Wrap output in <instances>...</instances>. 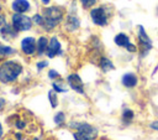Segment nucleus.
<instances>
[{
    "label": "nucleus",
    "mask_w": 158,
    "mask_h": 140,
    "mask_svg": "<svg viewBox=\"0 0 158 140\" xmlns=\"http://www.w3.org/2000/svg\"><path fill=\"white\" fill-rule=\"evenodd\" d=\"M62 53V46H60V42L57 37H52L49 41H48V47H47V51H46V55L49 57V58H53L58 55Z\"/></svg>",
    "instance_id": "obj_8"
},
{
    "label": "nucleus",
    "mask_w": 158,
    "mask_h": 140,
    "mask_svg": "<svg viewBox=\"0 0 158 140\" xmlns=\"http://www.w3.org/2000/svg\"><path fill=\"white\" fill-rule=\"evenodd\" d=\"M43 27L46 31H52L64 19V10L59 6H49L43 10Z\"/></svg>",
    "instance_id": "obj_1"
},
{
    "label": "nucleus",
    "mask_w": 158,
    "mask_h": 140,
    "mask_svg": "<svg viewBox=\"0 0 158 140\" xmlns=\"http://www.w3.org/2000/svg\"><path fill=\"white\" fill-rule=\"evenodd\" d=\"M137 40H138V48L141 51V56L144 57L152 50V41L142 25L137 26Z\"/></svg>",
    "instance_id": "obj_5"
},
{
    "label": "nucleus",
    "mask_w": 158,
    "mask_h": 140,
    "mask_svg": "<svg viewBox=\"0 0 158 140\" xmlns=\"http://www.w3.org/2000/svg\"><path fill=\"white\" fill-rule=\"evenodd\" d=\"M126 50H127V51H130V52H136L138 48L136 47V45H133V43H130V45L126 47Z\"/></svg>",
    "instance_id": "obj_26"
},
{
    "label": "nucleus",
    "mask_w": 158,
    "mask_h": 140,
    "mask_svg": "<svg viewBox=\"0 0 158 140\" xmlns=\"http://www.w3.org/2000/svg\"><path fill=\"white\" fill-rule=\"evenodd\" d=\"M121 83L126 88H135L137 85V83H138V78L133 72H127V73H125L122 76Z\"/></svg>",
    "instance_id": "obj_11"
},
{
    "label": "nucleus",
    "mask_w": 158,
    "mask_h": 140,
    "mask_svg": "<svg viewBox=\"0 0 158 140\" xmlns=\"http://www.w3.org/2000/svg\"><path fill=\"white\" fill-rule=\"evenodd\" d=\"M80 26V20L75 14H68V16L65 17V28L67 31H77Z\"/></svg>",
    "instance_id": "obj_10"
},
{
    "label": "nucleus",
    "mask_w": 158,
    "mask_h": 140,
    "mask_svg": "<svg viewBox=\"0 0 158 140\" xmlns=\"http://www.w3.org/2000/svg\"><path fill=\"white\" fill-rule=\"evenodd\" d=\"M0 10H1V6H0Z\"/></svg>",
    "instance_id": "obj_33"
},
{
    "label": "nucleus",
    "mask_w": 158,
    "mask_h": 140,
    "mask_svg": "<svg viewBox=\"0 0 158 140\" xmlns=\"http://www.w3.org/2000/svg\"><path fill=\"white\" fill-rule=\"evenodd\" d=\"M11 6H12V10L15 12H19V14L27 12L31 9V5H30V2L27 0H14Z\"/></svg>",
    "instance_id": "obj_12"
},
{
    "label": "nucleus",
    "mask_w": 158,
    "mask_h": 140,
    "mask_svg": "<svg viewBox=\"0 0 158 140\" xmlns=\"http://www.w3.org/2000/svg\"><path fill=\"white\" fill-rule=\"evenodd\" d=\"M22 72V66L15 61H6L0 67V81L2 83L14 82Z\"/></svg>",
    "instance_id": "obj_2"
},
{
    "label": "nucleus",
    "mask_w": 158,
    "mask_h": 140,
    "mask_svg": "<svg viewBox=\"0 0 158 140\" xmlns=\"http://www.w3.org/2000/svg\"><path fill=\"white\" fill-rule=\"evenodd\" d=\"M114 42H115L116 46H118V47H123V48H126V47L131 43L130 37H128L126 33H123V32L117 33V35L114 37Z\"/></svg>",
    "instance_id": "obj_13"
},
{
    "label": "nucleus",
    "mask_w": 158,
    "mask_h": 140,
    "mask_svg": "<svg viewBox=\"0 0 158 140\" xmlns=\"http://www.w3.org/2000/svg\"><path fill=\"white\" fill-rule=\"evenodd\" d=\"M16 30L14 28V27H10V26H7L6 24H5V26L1 28V35L4 36V38H12V37H15L16 36Z\"/></svg>",
    "instance_id": "obj_17"
},
{
    "label": "nucleus",
    "mask_w": 158,
    "mask_h": 140,
    "mask_svg": "<svg viewBox=\"0 0 158 140\" xmlns=\"http://www.w3.org/2000/svg\"><path fill=\"white\" fill-rule=\"evenodd\" d=\"M12 27L20 32V31H28L31 27H32V20L23 15V14H14L12 15Z\"/></svg>",
    "instance_id": "obj_6"
},
{
    "label": "nucleus",
    "mask_w": 158,
    "mask_h": 140,
    "mask_svg": "<svg viewBox=\"0 0 158 140\" xmlns=\"http://www.w3.org/2000/svg\"><path fill=\"white\" fill-rule=\"evenodd\" d=\"M16 126H17L19 129H22V128H25V123H23V121H17V123H16Z\"/></svg>",
    "instance_id": "obj_28"
},
{
    "label": "nucleus",
    "mask_w": 158,
    "mask_h": 140,
    "mask_svg": "<svg viewBox=\"0 0 158 140\" xmlns=\"http://www.w3.org/2000/svg\"><path fill=\"white\" fill-rule=\"evenodd\" d=\"M48 99L52 105V108H56L58 105V98H57V92L56 90H49L48 92Z\"/></svg>",
    "instance_id": "obj_19"
},
{
    "label": "nucleus",
    "mask_w": 158,
    "mask_h": 140,
    "mask_svg": "<svg viewBox=\"0 0 158 140\" xmlns=\"http://www.w3.org/2000/svg\"><path fill=\"white\" fill-rule=\"evenodd\" d=\"M133 118H135V113L132 109H128V108L123 109V112L121 114V120L123 124H130L133 120Z\"/></svg>",
    "instance_id": "obj_16"
},
{
    "label": "nucleus",
    "mask_w": 158,
    "mask_h": 140,
    "mask_svg": "<svg viewBox=\"0 0 158 140\" xmlns=\"http://www.w3.org/2000/svg\"><path fill=\"white\" fill-rule=\"evenodd\" d=\"M2 136V126H1V124H0V138Z\"/></svg>",
    "instance_id": "obj_31"
},
{
    "label": "nucleus",
    "mask_w": 158,
    "mask_h": 140,
    "mask_svg": "<svg viewBox=\"0 0 158 140\" xmlns=\"http://www.w3.org/2000/svg\"><path fill=\"white\" fill-rule=\"evenodd\" d=\"M149 128H151L152 130H157V131H158V120L152 121V123L149 124Z\"/></svg>",
    "instance_id": "obj_27"
},
{
    "label": "nucleus",
    "mask_w": 158,
    "mask_h": 140,
    "mask_svg": "<svg viewBox=\"0 0 158 140\" xmlns=\"http://www.w3.org/2000/svg\"><path fill=\"white\" fill-rule=\"evenodd\" d=\"M52 87H53V90H56L57 93H64V92L68 90V89L65 88V85L63 84L62 81H54V82L52 83Z\"/></svg>",
    "instance_id": "obj_18"
},
{
    "label": "nucleus",
    "mask_w": 158,
    "mask_h": 140,
    "mask_svg": "<svg viewBox=\"0 0 158 140\" xmlns=\"http://www.w3.org/2000/svg\"><path fill=\"white\" fill-rule=\"evenodd\" d=\"M67 82H68V85L77 93L79 94H84V83L80 78V76L78 73H70L68 77H67Z\"/></svg>",
    "instance_id": "obj_7"
},
{
    "label": "nucleus",
    "mask_w": 158,
    "mask_h": 140,
    "mask_svg": "<svg viewBox=\"0 0 158 140\" xmlns=\"http://www.w3.org/2000/svg\"><path fill=\"white\" fill-rule=\"evenodd\" d=\"M4 105H5V100H4V99H1V98H0V110H1V109H2V107H4Z\"/></svg>",
    "instance_id": "obj_29"
},
{
    "label": "nucleus",
    "mask_w": 158,
    "mask_h": 140,
    "mask_svg": "<svg viewBox=\"0 0 158 140\" xmlns=\"http://www.w3.org/2000/svg\"><path fill=\"white\" fill-rule=\"evenodd\" d=\"M70 128H75L77 131L73 134L74 140H94L96 139L99 131L95 126L88 124V123H78V121H72Z\"/></svg>",
    "instance_id": "obj_3"
},
{
    "label": "nucleus",
    "mask_w": 158,
    "mask_h": 140,
    "mask_svg": "<svg viewBox=\"0 0 158 140\" xmlns=\"http://www.w3.org/2000/svg\"><path fill=\"white\" fill-rule=\"evenodd\" d=\"M21 50L25 55L31 56L37 51V42L33 37H25L21 41Z\"/></svg>",
    "instance_id": "obj_9"
},
{
    "label": "nucleus",
    "mask_w": 158,
    "mask_h": 140,
    "mask_svg": "<svg viewBox=\"0 0 158 140\" xmlns=\"http://www.w3.org/2000/svg\"><path fill=\"white\" fill-rule=\"evenodd\" d=\"M47 47H48V38L44 36H41L37 41V53L43 55L47 51Z\"/></svg>",
    "instance_id": "obj_15"
},
{
    "label": "nucleus",
    "mask_w": 158,
    "mask_h": 140,
    "mask_svg": "<svg viewBox=\"0 0 158 140\" xmlns=\"http://www.w3.org/2000/svg\"><path fill=\"white\" fill-rule=\"evenodd\" d=\"M32 20H33V22H35L36 25H40V26L43 25V16L40 15V14H36V15L32 17Z\"/></svg>",
    "instance_id": "obj_23"
},
{
    "label": "nucleus",
    "mask_w": 158,
    "mask_h": 140,
    "mask_svg": "<svg viewBox=\"0 0 158 140\" xmlns=\"http://www.w3.org/2000/svg\"><path fill=\"white\" fill-rule=\"evenodd\" d=\"M99 67H100V69H101L102 72H105V73H107V72L115 69V64H114L112 61L109 59L107 57H100V58H99Z\"/></svg>",
    "instance_id": "obj_14"
},
{
    "label": "nucleus",
    "mask_w": 158,
    "mask_h": 140,
    "mask_svg": "<svg viewBox=\"0 0 158 140\" xmlns=\"http://www.w3.org/2000/svg\"><path fill=\"white\" fill-rule=\"evenodd\" d=\"M157 14H158V9H157Z\"/></svg>",
    "instance_id": "obj_32"
},
{
    "label": "nucleus",
    "mask_w": 158,
    "mask_h": 140,
    "mask_svg": "<svg viewBox=\"0 0 158 140\" xmlns=\"http://www.w3.org/2000/svg\"><path fill=\"white\" fill-rule=\"evenodd\" d=\"M79 1H80L81 6H83L84 9H90V7H93V6L96 4L98 0H79Z\"/></svg>",
    "instance_id": "obj_22"
},
{
    "label": "nucleus",
    "mask_w": 158,
    "mask_h": 140,
    "mask_svg": "<svg viewBox=\"0 0 158 140\" xmlns=\"http://www.w3.org/2000/svg\"><path fill=\"white\" fill-rule=\"evenodd\" d=\"M54 123L57 124V125H62V124H64V121H65V114L63 113V112H58L56 115H54Z\"/></svg>",
    "instance_id": "obj_20"
},
{
    "label": "nucleus",
    "mask_w": 158,
    "mask_h": 140,
    "mask_svg": "<svg viewBox=\"0 0 158 140\" xmlns=\"http://www.w3.org/2000/svg\"><path fill=\"white\" fill-rule=\"evenodd\" d=\"M48 77H49V79H56V78H59L60 74H59L57 71H54V69H49V72H48Z\"/></svg>",
    "instance_id": "obj_24"
},
{
    "label": "nucleus",
    "mask_w": 158,
    "mask_h": 140,
    "mask_svg": "<svg viewBox=\"0 0 158 140\" xmlns=\"http://www.w3.org/2000/svg\"><path fill=\"white\" fill-rule=\"evenodd\" d=\"M41 1H42L44 5H47V4H49V1H51V0H41Z\"/></svg>",
    "instance_id": "obj_30"
},
{
    "label": "nucleus",
    "mask_w": 158,
    "mask_h": 140,
    "mask_svg": "<svg viewBox=\"0 0 158 140\" xmlns=\"http://www.w3.org/2000/svg\"><path fill=\"white\" fill-rule=\"evenodd\" d=\"M90 17L91 21L100 27H104L109 24L110 20V10L107 6H98V7H93L90 10Z\"/></svg>",
    "instance_id": "obj_4"
},
{
    "label": "nucleus",
    "mask_w": 158,
    "mask_h": 140,
    "mask_svg": "<svg viewBox=\"0 0 158 140\" xmlns=\"http://www.w3.org/2000/svg\"><path fill=\"white\" fill-rule=\"evenodd\" d=\"M12 53H15V50L14 48H11L9 46H2V45L0 46V55L1 56H10Z\"/></svg>",
    "instance_id": "obj_21"
},
{
    "label": "nucleus",
    "mask_w": 158,
    "mask_h": 140,
    "mask_svg": "<svg viewBox=\"0 0 158 140\" xmlns=\"http://www.w3.org/2000/svg\"><path fill=\"white\" fill-rule=\"evenodd\" d=\"M47 66H48V62H47V61H41V62L37 63V69L41 71V69H43V68L47 67Z\"/></svg>",
    "instance_id": "obj_25"
}]
</instances>
